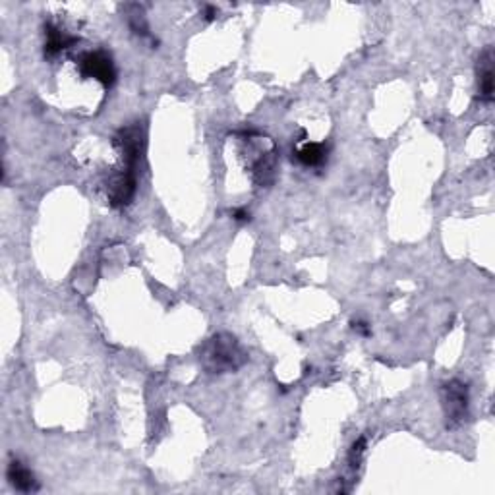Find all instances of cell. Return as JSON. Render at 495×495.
I'll list each match as a JSON object with an SVG mask.
<instances>
[{
	"label": "cell",
	"instance_id": "obj_1",
	"mask_svg": "<svg viewBox=\"0 0 495 495\" xmlns=\"http://www.w3.org/2000/svg\"><path fill=\"white\" fill-rule=\"evenodd\" d=\"M202 364L209 374H228L242 368L248 356L236 337L230 333H217L202 348Z\"/></svg>",
	"mask_w": 495,
	"mask_h": 495
},
{
	"label": "cell",
	"instance_id": "obj_2",
	"mask_svg": "<svg viewBox=\"0 0 495 495\" xmlns=\"http://www.w3.org/2000/svg\"><path fill=\"white\" fill-rule=\"evenodd\" d=\"M441 408L447 428H459L470 416L468 385L461 379H451L441 385Z\"/></svg>",
	"mask_w": 495,
	"mask_h": 495
},
{
	"label": "cell",
	"instance_id": "obj_3",
	"mask_svg": "<svg viewBox=\"0 0 495 495\" xmlns=\"http://www.w3.org/2000/svg\"><path fill=\"white\" fill-rule=\"evenodd\" d=\"M82 64V72L84 76L93 77L95 82H99L105 87H110L117 80V70H114V62L105 51H91L85 52L84 57L80 59Z\"/></svg>",
	"mask_w": 495,
	"mask_h": 495
},
{
	"label": "cell",
	"instance_id": "obj_4",
	"mask_svg": "<svg viewBox=\"0 0 495 495\" xmlns=\"http://www.w3.org/2000/svg\"><path fill=\"white\" fill-rule=\"evenodd\" d=\"M478 99L484 103L494 101V47H486L480 52L478 64Z\"/></svg>",
	"mask_w": 495,
	"mask_h": 495
},
{
	"label": "cell",
	"instance_id": "obj_5",
	"mask_svg": "<svg viewBox=\"0 0 495 495\" xmlns=\"http://www.w3.org/2000/svg\"><path fill=\"white\" fill-rule=\"evenodd\" d=\"M6 476L12 486L16 487L17 492H24V494H31L39 489V482L35 480L34 472L27 468L26 464L17 459H12L6 470Z\"/></svg>",
	"mask_w": 495,
	"mask_h": 495
},
{
	"label": "cell",
	"instance_id": "obj_6",
	"mask_svg": "<svg viewBox=\"0 0 495 495\" xmlns=\"http://www.w3.org/2000/svg\"><path fill=\"white\" fill-rule=\"evenodd\" d=\"M296 159L306 167H319L327 161V145L325 143H304L296 152Z\"/></svg>",
	"mask_w": 495,
	"mask_h": 495
},
{
	"label": "cell",
	"instance_id": "obj_7",
	"mask_svg": "<svg viewBox=\"0 0 495 495\" xmlns=\"http://www.w3.org/2000/svg\"><path fill=\"white\" fill-rule=\"evenodd\" d=\"M364 455H366V437L362 436L354 441L353 449H350V453H348V466L353 470L358 468L362 459H364Z\"/></svg>",
	"mask_w": 495,
	"mask_h": 495
},
{
	"label": "cell",
	"instance_id": "obj_8",
	"mask_svg": "<svg viewBox=\"0 0 495 495\" xmlns=\"http://www.w3.org/2000/svg\"><path fill=\"white\" fill-rule=\"evenodd\" d=\"M135 6V4H134ZM128 24L130 27L134 29V34L143 35V37H149V31H147V24H145V17H143V12L140 6H135L134 14H128Z\"/></svg>",
	"mask_w": 495,
	"mask_h": 495
},
{
	"label": "cell",
	"instance_id": "obj_9",
	"mask_svg": "<svg viewBox=\"0 0 495 495\" xmlns=\"http://www.w3.org/2000/svg\"><path fill=\"white\" fill-rule=\"evenodd\" d=\"M232 219L235 221H238V223H248L250 221V211H246V209H235L232 211Z\"/></svg>",
	"mask_w": 495,
	"mask_h": 495
},
{
	"label": "cell",
	"instance_id": "obj_10",
	"mask_svg": "<svg viewBox=\"0 0 495 495\" xmlns=\"http://www.w3.org/2000/svg\"><path fill=\"white\" fill-rule=\"evenodd\" d=\"M215 16H217V8L215 6H205V20L211 22V20H215Z\"/></svg>",
	"mask_w": 495,
	"mask_h": 495
},
{
	"label": "cell",
	"instance_id": "obj_11",
	"mask_svg": "<svg viewBox=\"0 0 495 495\" xmlns=\"http://www.w3.org/2000/svg\"><path fill=\"white\" fill-rule=\"evenodd\" d=\"M366 325H368V323H364V321H356V323H354V329H358L364 335H369V329L366 327Z\"/></svg>",
	"mask_w": 495,
	"mask_h": 495
}]
</instances>
